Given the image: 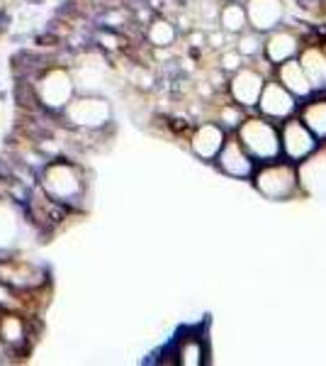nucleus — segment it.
<instances>
[{
  "instance_id": "obj_1",
  "label": "nucleus",
  "mask_w": 326,
  "mask_h": 366,
  "mask_svg": "<svg viewBox=\"0 0 326 366\" xmlns=\"http://www.w3.org/2000/svg\"><path fill=\"white\" fill-rule=\"evenodd\" d=\"M41 188L56 203H68L81 193V176L71 164H51L41 174Z\"/></svg>"
},
{
  "instance_id": "obj_2",
  "label": "nucleus",
  "mask_w": 326,
  "mask_h": 366,
  "mask_svg": "<svg viewBox=\"0 0 326 366\" xmlns=\"http://www.w3.org/2000/svg\"><path fill=\"white\" fill-rule=\"evenodd\" d=\"M37 96L46 108L63 110L71 103L73 96V84H71L66 71H49V74L41 76V81L37 84Z\"/></svg>"
},
{
  "instance_id": "obj_3",
  "label": "nucleus",
  "mask_w": 326,
  "mask_h": 366,
  "mask_svg": "<svg viewBox=\"0 0 326 366\" xmlns=\"http://www.w3.org/2000/svg\"><path fill=\"white\" fill-rule=\"evenodd\" d=\"M63 113H66L68 122H73L78 127H98L108 117V105L98 98H78L71 100L63 108Z\"/></svg>"
},
{
  "instance_id": "obj_4",
  "label": "nucleus",
  "mask_w": 326,
  "mask_h": 366,
  "mask_svg": "<svg viewBox=\"0 0 326 366\" xmlns=\"http://www.w3.org/2000/svg\"><path fill=\"white\" fill-rule=\"evenodd\" d=\"M0 337H3V342H8V345H20L25 340V325H22L20 317L5 315L0 320Z\"/></svg>"
},
{
  "instance_id": "obj_5",
  "label": "nucleus",
  "mask_w": 326,
  "mask_h": 366,
  "mask_svg": "<svg viewBox=\"0 0 326 366\" xmlns=\"http://www.w3.org/2000/svg\"><path fill=\"white\" fill-rule=\"evenodd\" d=\"M15 234H17V215L10 205L0 203V247L10 244Z\"/></svg>"
}]
</instances>
